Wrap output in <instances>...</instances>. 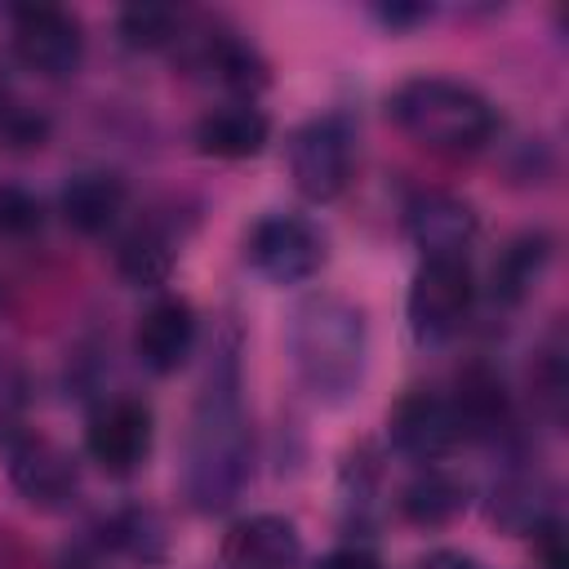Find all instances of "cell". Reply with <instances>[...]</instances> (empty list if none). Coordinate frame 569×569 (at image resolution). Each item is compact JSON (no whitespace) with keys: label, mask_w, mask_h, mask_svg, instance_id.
<instances>
[{"label":"cell","mask_w":569,"mask_h":569,"mask_svg":"<svg viewBox=\"0 0 569 569\" xmlns=\"http://www.w3.org/2000/svg\"><path fill=\"white\" fill-rule=\"evenodd\" d=\"M36 227H40V204L18 187H0V231L4 236H27Z\"/></svg>","instance_id":"obj_20"},{"label":"cell","mask_w":569,"mask_h":569,"mask_svg":"<svg viewBox=\"0 0 569 569\" xmlns=\"http://www.w3.org/2000/svg\"><path fill=\"white\" fill-rule=\"evenodd\" d=\"M538 551H542V565L547 569H565V547H560V529L556 525H538Z\"/></svg>","instance_id":"obj_22"},{"label":"cell","mask_w":569,"mask_h":569,"mask_svg":"<svg viewBox=\"0 0 569 569\" xmlns=\"http://www.w3.org/2000/svg\"><path fill=\"white\" fill-rule=\"evenodd\" d=\"M418 569H480L471 556H462V551H431Z\"/></svg>","instance_id":"obj_24"},{"label":"cell","mask_w":569,"mask_h":569,"mask_svg":"<svg viewBox=\"0 0 569 569\" xmlns=\"http://www.w3.org/2000/svg\"><path fill=\"white\" fill-rule=\"evenodd\" d=\"M476 284L462 258H427L409 284V320L422 338H445L471 311Z\"/></svg>","instance_id":"obj_5"},{"label":"cell","mask_w":569,"mask_h":569,"mask_svg":"<svg viewBox=\"0 0 569 569\" xmlns=\"http://www.w3.org/2000/svg\"><path fill=\"white\" fill-rule=\"evenodd\" d=\"M58 569H93V565H89V560H84V556H67V560H62V565H58Z\"/></svg>","instance_id":"obj_25"},{"label":"cell","mask_w":569,"mask_h":569,"mask_svg":"<svg viewBox=\"0 0 569 569\" xmlns=\"http://www.w3.org/2000/svg\"><path fill=\"white\" fill-rule=\"evenodd\" d=\"M293 356L316 396L342 400L360 378V356H365L360 311L338 298L307 302L293 325Z\"/></svg>","instance_id":"obj_2"},{"label":"cell","mask_w":569,"mask_h":569,"mask_svg":"<svg viewBox=\"0 0 569 569\" xmlns=\"http://www.w3.org/2000/svg\"><path fill=\"white\" fill-rule=\"evenodd\" d=\"M387 431H391V445L413 453V458H436V453H445L462 436V427L453 418V405L431 396V391H409L391 409Z\"/></svg>","instance_id":"obj_9"},{"label":"cell","mask_w":569,"mask_h":569,"mask_svg":"<svg viewBox=\"0 0 569 569\" xmlns=\"http://www.w3.org/2000/svg\"><path fill=\"white\" fill-rule=\"evenodd\" d=\"M400 507H405V516H409L413 525H445V520H453V516L467 507V489H462L458 480L440 476V471H427V476H418V480L405 489Z\"/></svg>","instance_id":"obj_17"},{"label":"cell","mask_w":569,"mask_h":569,"mask_svg":"<svg viewBox=\"0 0 569 569\" xmlns=\"http://www.w3.org/2000/svg\"><path fill=\"white\" fill-rule=\"evenodd\" d=\"M120 36L129 49H160L178 36V9L169 4H129L120 13Z\"/></svg>","instance_id":"obj_19"},{"label":"cell","mask_w":569,"mask_h":569,"mask_svg":"<svg viewBox=\"0 0 569 569\" xmlns=\"http://www.w3.org/2000/svg\"><path fill=\"white\" fill-rule=\"evenodd\" d=\"M320 569H382L369 551H356V547H347V551H333V556H325L320 560Z\"/></svg>","instance_id":"obj_23"},{"label":"cell","mask_w":569,"mask_h":569,"mask_svg":"<svg viewBox=\"0 0 569 569\" xmlns=\"http://www.w3.org/2000/svg\"><path fill=\"white\" fill-rule=\"evenodd\" d=\"M507 413V396H502V382L489 373V369H480V365H471L462 378H458V396H453V418H458V427L467 431H485V427H493L498 418Z\"/></svg>","instance_id":"obj_16"},{"label":"cell","mask_w":569,"mask_h":569,"mask_svg":"<svg viewBox=\"0 0 569 569\" xmlns=\"http://www.w3.org/2000/svg\"><path fill=\"white\" fill-rule=\"evenodd\" d=\"M116 267L133 284H160L169 276V267H173V249H169V240L160 231L142 227V231L124 236V244L116 253Z\"/></svg>","instance_id":"obj_18"},{"label":"cell","mask_w":569,"mask_h":569,"mask_svg":"<svg viewBox=\"0 0 569 569\" xmlns=\"http://www.w3.org/2000/svg\"><path fill=\"white\" fill-rule=\"evenodd\" d=\"M124 209V182L116 173H76L62 191V218L80 236H98Z\"/></svg>","instance_id":"obj_14"},{"label":"cell","mask_w":569,"mask_h":569,"mask_svg":"<svg viewBox=\"0 0 569 569\" xmlns=\"http://www.w3.org/2000/svg\"><path fill=\"white\" fill-rule=\"evenodd\" d=\"M391 120L427 151H480L493 138V107L458 80L418 76L391 93Z\"/></svg>","instance_id":"obj_1"},{"label":"cell","mask_w":569,"mask_h":569,"mask_svg":"<svg viewBox=\"0 0 569 569\" xmlns=\"http://www.w3.org/2000/svg\"><path fill=\"white\" fill-rule=\"evenodd\" d=\"M84 445H89V458H93L102 471L129 476V471L147 458V449H151V413H147V405H138V400H129V396L107 400V405L89 418Z\"/></svg>","instance_id":"obj_7"},{"label":"cell","mask_w":569,"mask_h":569,"mask_svg":"<svg viewBox=\"0 0 569 569\" xmlns=\"http://www.w3.org/2000/svg\"><path fill=\"white\" fill-rule=\"evenodd\" d=\"M249 262L276 280V284H298V280H311L325 262V240L311 222L293 218V213H276V218H262L249 236Z\"/></svg>","instance_id":"obj_6"},{"label":"cell","mask_w":569,"mask_h":569,"mask_svg":"<svg viewBox=\"0 0 569 569\" xmlns=\"http://www.w3.org/2000/svg\"><path fill=\"white\" fill-rule=\"evenodd\" d=\"M196 342V316L182 298H160L142 311L138 333H133V351L151 373H173Z\"/></svg>","instance_id":"obj_11"},{"label":"cell","mask_w":569,"mask_h":569,"mask_svg":"<svg viewBox=\"0 0 569 569\" xmlns=\"http://www.w3.org/2000/svg\"><path fill=\"white\" fill-rule=\"evenodd\" d=\"M222 560L231 569H298L302 538L284 516H244L222 538Z\"/></svg>","instance_id":"obj_8"},{"label":"cell","mask_w":569,"mask_h":569,"mask_svg":"<svg viewBox=\"0 0 569 569\" xmlns=\"http://www.w3.org/2000/svg\"><path fill=\"white\" fill-rule=\"evenodd\" d=\"M9 476L27 493V502H40V507H53L76 489L71 458L53 440H40V436H22L9 449Z\"/></svg>","instance_id":"obj_12"},{"label":"cell","mask_w":569,"mask_h":569,"mask_svg":"<svg viewBox=\"0 0 569 569\" xmlns=\"http://www.w3.org/2000/svg\"><path fill=\"white\" fill-rule=\"evenodd\" d=\"M289 173L307 200H333L351 178V133L338 116L302 124L289 142Z\"/></svg>","instance_id":"obj_3"},{"label":"cell","mask_w":569,"mask_h":569,"mask_svg":"<svg viewBox=\"0 0 569 569\" xmlns=\"http://www.w3.org/2000/svg\"><path fill=\"white\" fill-rule=\"evenodd\" d=\"M196 147L213 160H244L267 147V116L249 102L213 107L196 120Z\"/></svg>","instance_id":"obj_13"},{"label":"cell","mask_w":569,"mask_h":569,"mask_svg":"<svg viewBox=\"0 0 569 569\" xmlns=\"http://www.w3.org/2000/svg\"><path fill=\"white\" fill-rule=\"evenodd\" d=\"M405 227L427 258H462L467 240L476 236V213L467 200H458L449 191H427L409 204Z\"/></svg>","instance_id":"obj_10"},{"label":"cell","mask_w":569,"mask_h":569,"mask_svg":"<svg viewBox=\"0 0 569 569\" xmlns=\"http://www.w3.org/2000/svg\"><path fill=\"white\" fill-rule=\"evenodd\" d=\"M542 267H547V236H516L493 262V293L502 302L525 298Z\"/></svg>","instance_id":"obj_15"},{"label":"cell","mask_w":569,"mask_h":569,"mask_svg":"<svg viewBox=\"0 0 569 569\" xmlns=\"http://www.w3.org/2000/svg\"><path fill=\"white\" fill-rule=\"evenodd\" d=\"M0 133L13 142V147H40V138H44V124L36 120V116H27V111H4L0 116Z\"/></svg>","instance_id":"obj_21"},{"label":"cell","mask_w":569,"mask_h":569,"mask_svg":"<svg viewBox=\"0 0 569 569\" xmlns=\"http://www.w3.org/2000/svg\"><path fill=\"white\" fill-rule=\"evenodd\" d=\"M13 53L40 76H71L84 53L80 22L58 4H22L13 9Z\"/></svg>","instance_id":"obj_4"}]
</instances>
